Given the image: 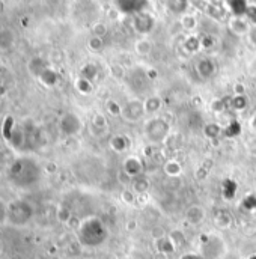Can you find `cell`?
Here are the masks:
<instances>
[{
    "label": "cell",
    "mask_w": 256,
    "mask_h": 259,
    "mask_svg": "<svg viewBox=\"0 0 256 259\" xmlns=\"http://www.w3.org/2000/svg\"><path fill=\"white\" fill-rule=\"evenodd\" d=\"M8 174L18 187H27L38 180V164L29 158H18L11 164Z\"/></svg>",
    "instance_id": "1"
},
{
    "label": "cell",
    "mask_w": 256,
    "mask_h": 259,
    "mask_svg": "<svg viewBox=\"0 0 256 259\" xmlns=\"http://www.w3.org/2000/svg\"><path fill=\"white\" fill-rule=\"evenodd\" d=\"M106 229L101 225L98 219H88L80 225L78 229V238L83 246L88 247H97L106 240Z\"/></svg>",
    "instance_id": "2"
},
{
    "label": "cell",
    "mask_w": 256,
    "mask_h": 259,
    "mask_svg": "<svg viewBox=\"0 0 256 259\" xmlns=\"http://www.w3.org/2000/svg\"><path fill=\"white\" fill-rule=\"evenodd\" d=\"M6 222L12 226H26L32 215L33 208L26 200H14L6 206Z\"/></svg>",
    "instance_id": "3"
},
{
    "label": "cell",
    "mask_w": 256,
    "mask_h": 259,
    "mask_svg": "<svg viewBox=\"0 0 256 259\" xmlns=\"http://www.w3.org/2000/svg\"><path fill=\"white\" fill-rule=\"evenodd\" d=\"M15 44V35L11 29H0V50L6 52Z\"/></svg>",
    "instance_id": "4"
},
{
    "label": "cell",
    "mask_w": 256,
    "mask_h": 259,
    "mask_svg": "<svg viewBox=\"0 0 256 259\" xmlns=\"http://www.w3.org/2000/svg\"><path fill=\"white\" fill-rule=\"evenodd\" d=\"M146 0H118V6L124 12H137L145 6Z\"/></svg>",
    "instance_id": "5"
},
{
    "label": "cell",
    "mask_w": 256,
    "mask_h": 259,
    "mask_svg": "<svg viewBox=\"0 0 256 259\" xmlns=\"http://www.w3.org/2000/svg\"><path fill=\"white\" fill-rule=\"evenodd\" d=\"M39 80H41L46 86H53V84H56V83H58V74H56L53 69L46 68V69L41 72Z\"/></svg>",
    "instance_id": "6"
},
{
    "label": "cell",
    "mask_w": 256,
    "mask_h": 259,
    "mask_svg": "<svg viewBox=\"0 0 256 259\" xmlns=\"http://www.w3.org/2000/svg\"><path fill=\"white\" fill-rule=\"evenodd\" d=\"M46 68H47V66L44 65V62H42L41 59H33V61L29 62V69H30V72H33L36 77H39L41 72H42Z\"/></svg>",
    "instance_id": "7"
},
{
    "label": "cell",
    "mask_w": 256,
    "mask_h": 259,
    "mask_svg": "<svg viewBox=\"0 0 256 259\" xmlns=\"http://www.w3.org/2000/svg\"><path fill=\"white\" fill-rule=\"evenodd\" d=\"M250 38H252V42H255L256 44V27L250 32Z\"/></svg>",
    "instance_id": "8"
},
{
    "label": "cell",
    "mask_w": 256,
    "mask_h": 259,
    "mask_svg": "<svg viewBox=\"0 0 256 259\" xmlns=\"http://www.w3.org/2000/svg\"><path fill=\"white\" fill-rule=\"evenodd\" d=\"M2 252H3V244H2V241H0V255H2Z\"/></svg>",
    "instance_id": "9"
},
{
    "label": "cell",
    "mask_w": 256,
    "mask_h": 259,
    "mask_svg": "<svg viewBox=\"0 0 256 259\" xmlns=\"http://www.w3.org/2000/svg\"><path fill=\"white\" fill-rule=\"evenodd\" d=\"M0 223H2V219H0Z\"/></svg>",
    "instance_id": "10"
}]
</instances>
